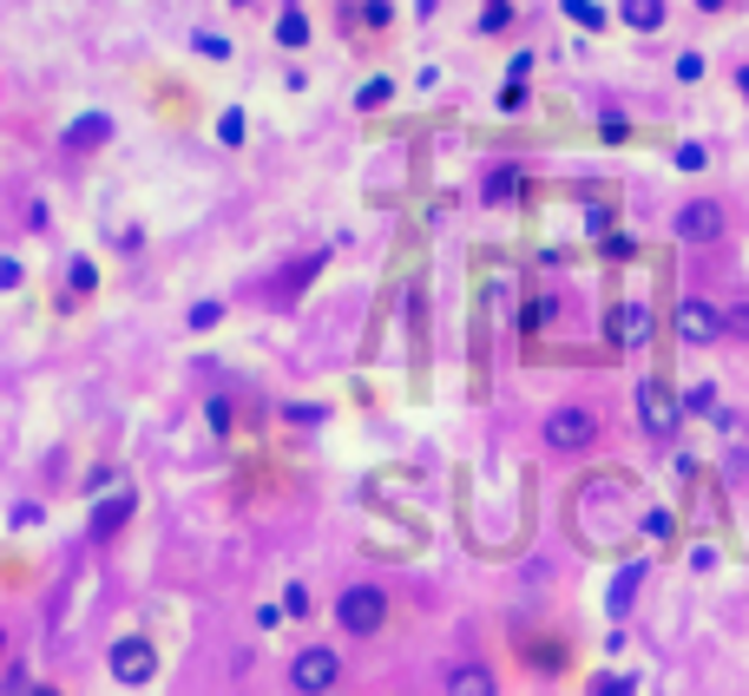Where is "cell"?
<instances>
[{
    "instance_id": "1",
    "label": "cell",
    "mask_w": 749,
    "mask_h": 696,
    "mask_svg": "<svg viewBox=\"0 0 749 696\" xmlns=\"http://www.w3.org/2000/svg\"><path fill=\"white\" fill-rule=\"evenodd\" d=\"M546 447H552V454H592V447H599V415L579 408V401L552 408V415H546Z\"/></svg>"
},
{
    "instance_id": "2",
    "label": "cell",
    "mask_w": 749,
    "mask_h": 696,
    "mask_svg": "<svg viewBox=\"0 0 749 696\" xmlns=\"http://www.w3.org/2000/svg\"><path fill=\"white\" fill-rule=\"evenodd\" d=\"M336 625L349 630V637H374V630L388 625V591L381 585H349L336 598Z\"/></svg>"
},
{
    "instance_id": "3",
    "label": "cell",
    "mask_w": 749,
    "mask_h": 696,
    "mask_svg": "<svg viewBox=\"0 0 749 696\" xmlns=\"http://www.w3.org/2000/svg\"><path fill=\"white\" fill-rule=\"evenodd\" d=\"M336 684H342V657H336L329 644L297 650V664H290V690H297V696H329Z\"/></svg>"
},
{
    "instance_id": "4",
    "label": "cell",
    "mask_w": 749,
    "mask_h": 696,
    "mask_svg": "<svg viewBox=\"0 0 749 696\" xmlns=\"http://www.w3.org/2000/svg\"><path fill=\"white\" fill-rule=\"evenodd\" d=\"M106 664H112V677H119L126 690H139V684L158 677V650H151L146 637H119V644L106 650Z\"/></svg>"
},
{
    "instance_id": "5",
    "label": "cell",
    "mask_w": 749,
    "mask_h": 696,
    "mask_svg": "<svg viewBox=\"0 0 749 696\" xmlns=\"http://www.w3.org/2000/svg\"><path fill=\"white\" fill-rule=\"evenodd\" d=\"M723 329H730V322H723L717 302H703V296H683V302H677V336H683L690 348H710Z\"/></svg>"
},
{
    "instance_id": "6",
    "label": "cell",
    "mask_w": 749,
    "mask_h": 696,
    "mask_svg": "<svg viewBox=\"0 0 749 696\" xmlns=\"http://www.w3.org/2000/svg\"><path fill=\"white\" fill-rule=\"evenodd\" d=\"M132 513H139V493H106V499L92 506V519H86V539H92V546H112V539L126 533Z\"/></svg>"
},
{
    "instance_id": "7",
    "label": "cell",
    "mask_w": 749,
    "mask_h": 696,
    "mask_svg": "<svg viewBox=\"0 0 749 696\" xmlns=\"http://www.w3.org/2000/svg\"><path fill=\"white\" fill-rule=\"evenodd\" d=\"M723 230V210H717V198H690V205L677 210V237L683 243H710Z\"/></svg>"
},
{
    "instance_id": "8",
    "label": "cell",
    "mask_w": 749,
    "mask_h": 696,
    "mask_svg": "<svg viewBox=\"0 0 749 696\" xmlns=\"http://www.w3.org/2000/svg\"><path fill=\"white\" fill-rule=\"evenodd\" d=\"M638 420H645V434H658V440L677 434V408H671V395H665L658 381H645V388H638Z\"/></svg>"
},
{
    "instance_id": "9",
    "label": "cell",
    "mask_w": 749,
    "mask_h": 696,
    "mask_svg": "<svg viewBox=\"0 0 749 696\" xmlns=\"http://www.w3.org/2000/svg\"><path fill=\"white\" fill-rule=\"evenodd\" d=\"M605 336H611V348H638L651 336V316H645L638 302H618V309L605 316Z\"/></svg>"
},
{
    "instance_id": "10",
    "label": "cell",
    "mask_w": 749,
    "mask_h": 696,
    "mask_svg": "<svg viewBox=\"0 0 749 696\" xmlns=\"http://www.w3.org/2000/svg\"><path fill=\"white\" fill-rule=\"evenodd\" d=\"M638 585H645V558H625V565H618V578H611V591H605V612H611V618H625V612L638 605Z\"/></svg>"
},
{
    "instance_id": "11",
    "label": "cell",
    "mask_w": 749,
    "mask_h": 696,
    "mask_svg": "<svg viewBox=\"0 0 749 696\" xmlns=\"http://www.w3.org/2000/svg\"><path fill=\"white\" fill-rule=\"evenodd\" d=\"M448 696H500V684H493V670L487 664H448Z\"/></svg>"
},
{
    "instance_id": "12",
    "label": "cell",
    "mask_w": 749,
    "mask_h": 696,
    "mask_svg": "<svg viewBox=\"0 0 749 696\" xmlns=\"http://www.w3.org/2000/svg\"><path fill=\"white\" fill-rule=\"evenodd\" d=\"M106 139H112V119L106 112H86V119L67 126V151H99Z\"/></svg>"
},
{
    "instance_id": "13",
    "label": "cell",
    "mask_w": 749,
    "mask_h": 696,
    "mask_svg": "<svg viewBox=\"0 0 749 696\" xmlns=\"http://www.w3.org/2000/svg\"><path fill=\"white\" fill-rule=\"evenodd\" d=\"M618 20H625V27H638V33H651V27H665V0H625V7H618Z\"/></svg>"
},
{
    "instance_id": "14",
    "label": "cell",
    "mask_w": 749,
    "mask_h": 696,
    "mask_svg": "<svg viewBox=\"0 0 749 696\" xmlns=\"http://www.w3.org/2000/svg\"><path fill=\"white\" fill-rule=\"evenodd\" d=\"M526 191V171L520 165H507V171H493V178H487V191H480V198H487V205H507V198H520Z\"/></svg>"
},
{
    "instance_id": "15",
    "label": "cell",
    "mask_w": 749,
    "mask_h": 696,
    "mask_svg": "<svg viewBox=\"0 0 749 696\" xmlns=\"http://www.w3.org/2000/svg\"><path fill=\"white\" fill-rule=\"evenodd\" d=\"M277 47H309V13H302L297 0H290L283 20H277Z\"/></svg>"
},
{
    "instance_id": "16",
    "label": "cell",
    "mask_w": 749,
    "mask_h": 696,
    "mask_svg": "<svg viewBox=\"0 0 749 696\" xmlns=\"http://www.w3.org/2000/svg\"><path fill=\"white\" fill-rule=\"evenodd\" d=\"M683 408H690V415H697V420H723V395H717L710 381H697V388L683 395Z\"/></svg>"
},
{
    "instance_id": "17",
    "label": "cell",
    "mask_w": 749,
    "mask_h": 696,
    "mask_svg": "<svg viewBox=\"0 0 749 696\" xmlns=\"http://www.w3.org/2000/svg\"><path fill=\"white\" fill-rule=\"evenodd\" d=\"M92 289H99V270H92L86 257H73V264H67V302H79V296H92Z\"/></svg>"
},
{
    "instance_id": "18",
    "label": "cell",
    "mask_w": 749,
    "mask_h": 696,
    "mask_svg": "<svg viewBox=\"0 0 749 696\" xmlns=\"http://www.w3.org/2000/svg\"><path fill=\"white\" fill-rule=\"evenodd\" d=\"M322 257H329V250H316V257H302V264H290V270H283V296H297L302 282H309L316 270H322Z\"/></svg>"
},
{
    "instance_id": "19",
    "label": "cell",
    "mask_w": 749,
    "mask_h": 696,
    "mask_svg": "<svg viewBox=\"0 0 749 696\" xmlns=\"http://www.w3.org/2000/svg\"><path fill=\"white\" fill-rule=\"evenodd\" d=\"M388 99H395V79H369V86L356 92V106H362V112H374V106H388Z\"/></svg>"
},
{
    "instance_id": "20",
    "label": "cell",
    "mask_w": 749,
    "mask_h": 696,
    "mask_svg": "<svg viewBox=\"0 0 749 696\" xmlns=\"http://www.w3.org/2000/svg\"><path fill=\"white\" fill-rule=\"evenodd\" d=\"M703 165H710V145H677V171H703Z\"/></svg>"
},
{
    "instance_id": "21",
    "label": "cell",
    "mask_w": 749,
    "mask_h": 696,
    "mask_svg": "<svg viewBox=\"0 0 749 696\" xmlns=\"http://www.w3.org/2000/svg\"><path fill=\"white\" fill-rule=\"evenodd\" d=\"M559 7H566V13H572L579 27H592V33H599V27H605V13H599V7H592V0H559Z\"/></svg>"
},
{
    "instance_id": "22",
    "label": "cell",
    "mask_w": 749,
    "mask_h": 696,
    "mask_svg": "<svg viewBox=\"0 0 749 696\" xmlns=\"http://www.w3.org/2000/svg\"><path fill=\"white\" fill-rule=\"evenodd\" d=\"M191 47H198L204 60H230V40H224V33H191Z\"/></svg>"
},
{
    "instance_id": "23",
    "label": "cell",
    "mask_w": 749,
    "mask_h": 696,
    "mask_svg": "<svg viewBox=\"0 0 749 696\" xmlns=\"http://www.w3.org/2000/svg\"><path fill=\"white\" fill-rule=\"evenodd\" d=\"M283 618H309V585H290L283 591Z\"/></svg>"
},
{
    "instance_id": "24",
    "label": "cell",
    "mask_w": 749,
    "mask_h": 696,
    "mask_svg": "<svg viewBox=\"0 0 749 696\" xmlns=\"http://www.w3.org/2000/svg\"><path fill=\"white\" fill-rule=\"evenodd\" d=\"M218 322H224V302H198L191 309V329H218Z\"/></svg>"
},
{
    "instance_id": "25",
    "label": "cell",
    "mask_w": 749,
    "mask_h": 696,
    "mask_svg": "<svg viewBox=\"0 0 749 696\" xmlns=\"http://www.w3.org/2000/svg\"><path fill=\"white\" fill-rule=\"evenodd\" d=\"M546 322H552V296H539V302H532V309H526V336H539V329H546Z\"/></svg>"
},
{
    "instance_id": "26",
    "label": "cell",
    "mask_w": 749,
    "mask_h": 696,
    "mask_svg": "<svg viewBox=\"0 0 749 696\" xmlns=\"http://www.w3.org/2000/svg\"><path fill=\"white\" fill-rule=\"evenodd\" d=\"M7 526H13V533H27V526H40V506H33V499H20V506L7 513Z\"/></svg>"
},
{
    "instance_id": "27",
    "label": "cell",
    "mask_w": 749,
    "mask_h": 696,
    "mask_svg": "<svg viewBox=\"0 0 749 696\" xmlns=\"http://www.w3.org/2000/svg\"><path fill=\"white\" fill-rule=\"evenodd\" d=\"M218 139H224V145H243V112H237V106H230L224 119H218Z\"/></svg>"
},
{
    "instance_id": "28",
    "label": "cell",
    "mask_w": 749,
    "mask_h": 696,
    "mask_svg": "<svg viewBox=\"0 0 749 696\" xmlns=\"http://www.w3.org/2000/svg\"><path fill=\"white\" fill-rule=\"evenodd\" d=\"M671 533H677L671 513H645V539H671Z\"/></svg>"
},
{
    "instance_id": "29",
    "label": "cell",
    "mask_w": 749,
    "mask_h": 696,
    "mask_svg": "<svg viewBox=\"0 0 749 696\" xmlns=\"http://www.w3.org/2000/svg\"><path fill=\"white\" fill-rule=\"evenodd\" d=\"M638 684L631 677H592V696H631Z\"/></svg>"
},
{
    "instance_id": "30",
    "label": "cell",
    "mask_w": 749,
    "mask_h": 696,
    "mask_svg": "<svg viewBox=\"0 0 749 696\" xmlns=\"http://www.w3.org/2000/svg\"><path fill=\"white\" fill-rule=\"evenodd\" d=\"M204 420H211V434H230V420H237V415H230V401H224V395H218V401L204 408Z\"/></svg>"
},
{
    "instance_id": "31",
    "label": "cell",
    "mask_w": 749,
    "mask_h": 696,
    "mask_svg": "<svg viewBox=\"0 0 749 696\" xmlns=\"http://www.w3.org/2000/svg\"><path fill=\"white\" fill-rule=\"evenodd\" d=\"M27 270H20V257H0V289H20Z\"/></svg>"
},
{
    "instance_id": "32",
    "label": "cell",
    "mask_w": 749,
    "mask_h": 696,
    "mask_svg": "<svg viewBox=\"0 0 749 696\" xmlns=\"http://www.w3.org/2000/svg\"><path fill=\"white\" fill-rule=\"evenodd\" d=\"M507 20H513V7H487V13H480V33H500Z\"/></svg>"
},
{
    "instance_id": "33",
    "label": "cell",
    "mask_w": 749,
    "mask_h": 696,
    "mask_svg": "<svg viewBox=\"0 0 749 696\" xmlns=\"http://www.w3.org/2000/svg\"><path fill=\"white\" fill-rule=\"evenodd\" d=\"M599 132H605V139H611V145H618V139H625V132H631V126H625L618 112H605V119H599Z\"/></svg>"
},
{
    "instance_id": "34",
    "label": "cell",
    "mask_w": 749,
    "mask_h": 696,
    "mask_svg": "<svg viewBox=\"0 0 749 696\" xmlns=\"http://www.w3.org/2000/svg\"><path fill=\"white\" fill-rule=\"evenodd\" d=\"M723 322H730L737 336H749V302H743V309H737V316H723Z\"/></svg>"
},
{
    "instance_id": "35",
    "label": "cell",
    "mask_w": 749,
    "mask_h": 696,
    "mask_svg": "<svg viewBox=\"0 0 749 696\" xmlns=\"http://www.w3.org/2000/svg\"><path fill=\"white\" fill-rule=\"evenodd\" d=\"M27 696H60V690H53V684H33V690H27Z\"/></svg>"
},
{
    "instance_id": "36",
    "label": "cell",
    "mask_w": 749,
    "mask_h": 696,
    "mask_svg": "<svg viewBox=\"0 0 749 696\" xmlns=\"http://www.w3.org/2000/svg\"><path fill=\"white\" fill-rule=\"evenodd\" d=\"M737 92H743V99H749V67H743V72H737Z\"/></svg>"
},
{
    "instance_id": "37",
    "label": "cell",
    "mask_w": 749,
    "mask_h": 696,
    "mask_svg": "<svg viewBox=\"0 0 749 696\" xmlns=\"http://www.w3.org/2000/svg\"><path fill=\"white\" fill-rule=\"evenodd\" d=\"M697 7H703V13H717V7H723V0H697Z\"/></svg>"
},
{
    "instance_id": "38",
    "label": "cell",
    "mask_w": 749,
    "mask_h": 696,
    "mask_svg": "<svg viewBox=\"0 0 749 696\" xmlns=\"http://www.w3.org/2000/svg\"><path fill=\"white\" fill-rule=\"evenodd\" d=\"M487 7H513V0H487Z\"/></svg>"
},
{
    "instance_id": "39",
    "label": "cell",
    "mask_w": 749,
    "mask_h": 696,
    "mask_svg": "<svg viewBox=\"0 0 749 696\" xmlns=\"http://www.w3.org/2000/svg\"><path fill=\"white\" fill-rule=\"evenodd\" d=\"M0 657H7V630H0Z\"/></svg>"
},
{
    "instance_id": "40",
    "label": "cell",
    "mask_w": 749,
    "mask_h": 696,
    "mask_svg": "<svg viewBox=\"0 0 749 696\" xmlns=\"http://www.w3.org/2000/svg\"><path fill=\"white\" fill-rule=\"evenodd\" d=\"M230 7H250V0H230Z\"/></svg>"
}]
</instances>
